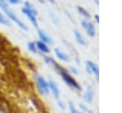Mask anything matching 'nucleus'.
Returning <instances> with one entry per match:
<instances>
[{
  "label": "nucleus",
  "mask_w": 122,
  "mask_h": 113,
  "mask_svg": "<svg viewBox=\"0 0 122 113\" xmlns=\"http://www.w3.org/2000/svg\"><path fill=\"white\" fill-rule=\"evenodd\" d=\"M49 2H51V3H54V0H48Z\"/></svg>",
  "instance_id": "nucleus-24"
},
{
  "label": "nucleus",
  "mask_w": 122,
  "mask_h": 113,
  "mask_svg": "<svg viewBox=\"0 0 122 113\" xmlns=\"http://www.w3.org/2000/svg\"><path fill=\"white\" fill-rule=\"evenodd\" d=\"M33 79H34V82H35V85H36V88L38 90V92L46 97H49L51 92H50V88H49V84H48V81L43 77L41 76L40 74L38 73H35L34 76H33Z\"/></svg>",
  "instance_id": "nucleus-3"
},
{
  "label": "nucleus",
  "mask_w": 122,
  "mask_h": 113,
  "mask_svg": "<svg viewBox=\"0 0 122 113\" xmlns=\"http://www.w3.org/2000/svg\"><path fill=\"white\" fill-rule=\"evenodd\" d=\"M27 47H28V49L29 51H30L31 53H38V50H37V47H36V45H35V42H32V41H30L28 42L27 44Z\"/></svg>",
  "instance_id": "nucleus-15"
},
{
  "label": "nucleus",
  "mask_w": 122,
  "mask_h": 113,
  "mask_svg": "<svg viewBox=\"0 0 122 113\" xmlns=\"http://www.w3.org/2000/svg\"><path fill=\"white\" fill-rule=\"evenodd\" d=\"M92 99H93V90L91 87H88V89L84 93V100L87 103H92Z\"/></svg>",
  "instance_id": "nucleus-12"
},
{
  "label": "nucleus",
  "mask_w": 122,
  "mask_h": 113,
  "mask_svg": "<svg viewBox=\"0 0 122 113\" xmlns=\"http://www.w3.org/2000/svg\"><path fill=\"white\" fill-rule=\"evenodd\" d=\"M94 17H95V21L98 23V22H99V18H98V15H95Z\"/></svg>",
  "instance_id": "nucleus-22"
},
{
  "label": "nucleus",
  "mask_w": 122,
  "mask_h": 113,
  "mask_svg": "<svg viewBox=\"0 0 122 113\" xmlns=\"http://www.w3.org/2000/svg\"><path fill=\"white\" fill-rule=\"evenodd\" d=\"M37 34H38V37H39V40L44 42L45 44H47L48 46L50 45H52L53 44V41L52 39L47 34L46 31H44L43 29H40V28H37Z\"/></svg>",
  "instance_id": "nucleus-7"
},
{
  "label": "nucleus",
  "mask_w": 122,
  "mask_h": 113,
  "mask_svg": "<svg viewBox=\"0 0 122 113\" xmlns=\"http://www.w3.org/2000/svg\"><path fill=\"white\" fill-rule=\"evenodd\" d=\"M57 105H58V107H59L60 109H62V110H65V109H66V104H65V103H64L62 100H60V99L57 100Z\"/></svg>",
  "instance_id": "nucleus-18"
},
{
  "label": "nucleus",
  "mask_w": 122,
  "mask_h": 113,
  "mask_svg": "<svg viewBox=\"0 0 122 113\" xmlns=\"http://www.w3.org/2000/svg\"><path fill=\"white\" fill-rule=\"evenodd\" d=\"M73 35H74V38H75V41L79 44V45H81V46H84V45H86V42H85V39H84V37H83V35L78 31V30H73Z\"/></svg>",
  "instance_id": "nucleus-11"
},
{
  "label": "nucleus",
  "mask_w": 122,
  "mask_h": 113,
  "mask_svg": "<svg viewBox=\"0 0 122 113\" xmlns=\"http://www.w3.org/2000/svg\"><path fill=\"white\" fill-rule=\"evenodd\" d=\"M68 105H69V109H70V112L71 113H78V111H77V109L75 107V104L71 101L69 102V104Z\"/></svg>",
  "instance_id": "nucleus-17"
},
{
  "label": "nucleus",
  "mask_w": 122,
  "mask_h": 113,
  "mask_svg": "<svg viewBox=\"0 0 122 113\" xmlns=\"http://www.w3.org/2000/svg\"><path fill=\"white\" fill-rule=\"evenodd\" d=\"M21 12L23 13V14H25L26 16H27V18L30 20V22L32 24V26L34 27V28H38V23H37V17L32 13V12H30L28 9H26L25 7H22L21 8Z\"/></svg>",
  "instance_id": "nucleus-4"
},
{
  "label": "nucleus",
  "mask_w": 122,
  "mask_h": 113,
  "mask_svg": "<svg viewBox=\"0 0 122 113\" xmlns=\"http://www.w3.org/2000/svg\"><path fill=\"white\" fill-rule=\"evenodd\" d=\"M70 70H71V72L73 73V74H76V75L78 74V70H77L75 67H73V66H71V67H70Z\"/></svg>",
  "instance_id": "nucleus-21"
},
{
  "label": "nucleus",
  "mask_w": 122,
  "mask_h": 113,
  "mask_svg": "<svg viewBox=\"0 0 122 113\" xmlns=\"http://www.w3.org/2000/svg\"><path fill=\"white\" fill-rule=\"evenodd\" d=\"M81 26L82 28L86 30L87 34L91 37H93L95 35V28H94V26L88 20H82L81 21Z\"/></svg>",
  "instance_id": "nucleus-5"
},
{
  "label": "nucleus",
  "mask_w": 122,
  "mask_h": 113,
  "mask_svg": "<svg viewBox=\"0 0 122 113\" xmlns=\"http://www.w3.org/2000/svg\"><path fill=\"white\" fill-rule=\"evenodd\" d=\"M38 1H39L40 3H42V4H43V3H45V0H38Z\"/></svg>",
  "instance_id": "nucleus-23"
},
{
  "label": "nucleus",
  "mask_w": 122,
  "mask_h": 113,
  "mask_svg": "<svg viewBox=\"0 0 122 113\" xmlns=\"http://www.w3.org/2000/svg\"><path fill=\"white\" fill-rule=\"evenodd\" d=\"M35 45H36V47H37L38 52H40L41 54H48V53H50L51 49H50L49 46L47 44H45L44 42H42L40 40H37L35 42Z\"/></svg>",
  "instance_id": "nucleus-9"
},
{
  "label": "nucleus",
  "mask_w": 122,
  "mask_h": 113,
  "mask_svg": "<svg viewBox=\"0 0 122 113\" xmlns=\"http://www.w3.org/2000/svg\"><path fill=\"white\" fill-rule=\"evenodd\" d=\"M48 84H49V88H50V92L52 94L53 98L58 100L59 99V96H60V90H59V87L57 85V84L52 80V79H50L48 81Z\"/></svg>",
  "instance_id": "nucleus-6"
},
{
  "label": "nucleus",
  "mask_w": 122,
  "mask_h": 113,
  "mask_svg": "<svg viewBox=\"0 0 122 113\" xmlns=\"http://www.w3.org/2000/svg\"><path fill=\"white\" fill-rule=\"evenodd\" d=\"M57 72L59 73V75L61 76V78H62V80L65 82V84L67 85H69L70 87H71V88H73V89H75V90H78V91H81L82 90V87H81V85H79V83L69 73V71L67 70V69H65L63 66H61L58 70H57Z\"/></svg>",
  "instance_id": "nucleus-2"
},
{
  "label": "nucleus",
  "mask_w": 122,
  "mask_h": 113,
  "mask_svg": "<svg viewBox=\"0 0 122 113\" xmlns=\"http://www.w3.org/2000/svg\"><path fill=\"white\" fill-rule=\"evenodd\" d=\"M54 53H55L56 57H57L60 61L65 62V63L70 62V57H69V55H68L67 53L63 52V51H62L61 49H59L58 47H55V48H54Z\"/></svg>",
  "instance_id": "nucleus-10"
},
{
  "label": "nucleus",
  "mask_w": 122,
  "mask_h": 113,
  "mask_svg": "<svg viewBox=\"0 0 122 113\" xmlns=\"http://www.w3.org/2000/svg\"><path fill=\"white\" fill-rule=\"evenodd\" d=\"M23 7H25L26 9H28L30 12H32L35 16H37V14H38V11H37V9H35V7L30 3V2H29V1H25L24 2V6Z\"/></svg>",
  "instance_id": "nucleus-14"
},
{
  "label": "nucleus",
  "mask_w": 122,
  "mask_h": 113,
  "mask_svg": "<svg viewBox=\"0 0 122 113\" xmlns=\"http://www.w3.org/2000/svg\"><path fill=\"white\" fill-rule=\"evenodd\" d=\"M79 107L84 111V113H85V112H89V109H88V108H87L83 104H79Z\"/></svg>",
  "instance_id": "nucleus-20"
},
{
  "label": "nucleus",
  "mask_w": 122,
  "mask_h": 113,
  "mask_svg": "<svg viewBox=\"0 0 122 113\" xmlns=\"http://www.w3.org/2000/svg\"><path fill=\"white\" fill-rule=\"evenodd\" d=\"M2 40H3V39H2V37H1V35H0V45H1V43H2Z\"/></svg>",
  "instance_id": "nucleus-25"
},
{
  "label": "nucleus",
  "mask_w": 122,
  "mask_h": 113,
  "mask_svg": "<svg viewBox=\"0 0 122 113\" xmlns=\"http://www.w3.org/2000/svg\"><path fill=\"white\" fill-rule=\"evenodd\" d=\"M0 24L6 27H11V22L6 17V15L0 10Z\"/></svg>",
  "instance_id": "nucleus-13"
},
{
  "label": "nucleus",
  "mask_w": 122,
  "mask_h": 113,
  "mask_svg": "<svg viewBox=\"0 0 122 113\" xmlns=\"http://www.w3.org/2000/svg\"><path fill=\"white\" fill-rule=\"evenodd\" d=\"M86 69L89 73H92L94 74V76L98 79V75H99V70H98V66L92 61H87L86 62Z\"/></svg>",
  "instance_id": "nucleus-8"
},
{
  "label": "nucleus",
  "mask_w": 122,
  "mask_h": 113,
  "mask_svg": "<svg viewBox=\"0 0 122 113\" xmlns=\"http://www.w3.org/2000/svg\"><path fill=\"white\" fill-rule=\"evenodd\" d=\"M0 10L6 15V17L10 22H14L22 30H25V31L29 30L28 26L18 17V15L13 11V9L10 8V6L5 0H0Z\"/></svg>",
  "instance_id": "nucleus-1"
},
{
  "label": "nucleus",
  "mask_w": 122,
  "mask_h": 113,
  "mask_svg": "<svg viewBox=\"0 0 122 113\" xmlns=\"http://www.w3.org/2000/svg\"><path fill=\"white\" fill-rule=\"evenodd\" d=\"M76 9H77V11H78L81 15H83V17H85L86 19H89V18L91 17V15H90L89 11H88L87 9H85L83 7H81V6H77V7H76Z\"/></svg>",
  "instance_id": "nucleus-16"
},
{
  "label": "nucleus",
  "mask_w": 122,
  "mask_h": 113,
  "mask_svg": "<svg viewBox=\"0 0 122 113\" xmlns=\"http://www.w3.org/2000/svg\"><path fill=\"white\" fill-rule=\"evenodd\" d=\"M9 5H19L22 3L21 0H5Z\"/></svg>",
  "instance_id": "nucleus-19"
},
{
  "label": "nucleus",
  "mask_w": 122,
  "mask_h": 113,
  "mask_svg": "<svg viewBox=\"0 0 122 113\" xmlns=\"http://www.w3.org/2000/svg\"><path fill=\"white\" fill-rule=\"evenodd\" d=\"M78 113H84V112H78Z\"/></svg>",
  "instance_id": "nucleus-26"
}]
</instances>
